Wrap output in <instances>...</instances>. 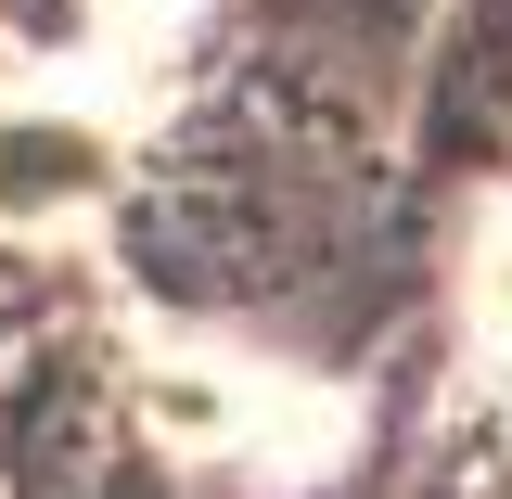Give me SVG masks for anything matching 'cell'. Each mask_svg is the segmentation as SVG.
<instances>
[{
    "instance_id": "1",
    "label": "cell",
    "mask_w": 512,
    "mask_h": 499,
    "mask_svg": "<svg viewBox=\"0 0 512 499\" xmlns=\"http://www.w3.org/2000/svg\"><path fill=\"white\" fill-rule=\"evenodd\" d=\"M474 308H487V346L512 359V205L487 218V256H474Z\"/></svg>"
}]
</instances>
